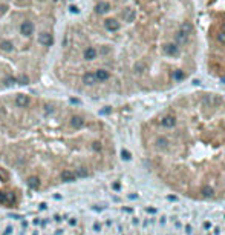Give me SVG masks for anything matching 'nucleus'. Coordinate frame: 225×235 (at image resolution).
Returning a JSON list of instances; mask_svg holds the SVG:
<instances>
[{"label": "nucleus", "instance_id": "obj_1", "mask_svg": "<svg viewBox=\"0 0 225 235\" xmlns=\"http://www.w3.org/2000/svg\"><path fill=\"white\" fill-rule=\"evenodd\" d=\"M121 19H123V22H126V23L135 22V19H136V11H135V9H132V8H126V9H123V12H121Z\"/></svg>", "mask_w": 225, "mask_h": 235}, {"label": "nucleus", "instance_id": "obj_2", "mask_svg": "<svg viewBox=\"0 0 225 235\" xmlns=\"http://www.w3.org/2000/svg\"><path fill=\"white\" fill-rule=\"evenodd\" d=\"M95 75L97 78V83H101V82H106V80H109V77H110V72L107 69H104V68H98L95 72H92Z\"/></svg>", "mask_w": 225, "mask_h": 235}, {"label": "nucleus", "instance_id": "obj_3", "mask_svg": "<svg viewBox=\"0 0 225 235\" xmlns=\"http://www.w3.org/2000/svg\"><path fill=\"white\" fill-rule=\"evenodd\" d=\"M69 123H71V126H72L74 129H81V128H84V125H86V122H84V119H83L81 115H72L71 120H69Z\"/></svg>", "mask_w": 225, "mask_h": 235}, {"label": "nucleus", "instance_id": "obj_4", "mask_svg": "<svg viewBox=\"0 0 225 235\" xmlns=\"http://www.w3.org/2000/svg\"><path fill=\"white\" fill-rule=\"evenodd\" d=\"M161 123H162V126L167 128V129L175 128V125H176V117H175V115H165Z\"/></svg>", "mask_w": 225, "mask_h": 235}, {"label": "nucleus", "instance_id": "obj_5", "mask_svg": "<svg viewBox=\"0 0 225 235\" xmlns=\"http://www.w3.org/2000/svg\"><path fill=\"white\" fill-rule=\"evenodd\" d=\"M61 180L66 181V183H71V181H75L77 180V175H75V172L71 171V169H66V171L61 172Z\"/></svg>", "mask_w": 225, "mask_h": 235}, {"label": "nucleus", "instance_id": "obj_6", "mask_svg": "<svg viewBox=\"0 0 225 235\" xmlns=\"http://www.w3.org/2000/svg\"><path fill=\"white\" fill-rule=\"evenodd\" d=\"M164 52H165L167 56H176L178 52H179V46L176 43H168V45H165Z\"/></svg>", "mask_w": 225, "mask_h": 235}, {"label": "nucleus", "instance_id": "obj_7", "mask_svg": "<svg viewBox=\"0 0 225 235\" xmlns=\"http://www.w3.org/2000/svg\"><path fill=\"white\" fill-rule=\"evenodd\" d=\"M191 31H193V28H191V23H188V22H184V23H181V26H179V32H181V34H184L185 37H190Z\"/></svg>", "mask_w": 225, "mask_h": 235}, {"label": "nucleus", "instance_id": "obj_8", "mask_svg": "<svg viewBox=\"0 0 225 235\" xmlns=\"http://www.w3.org/2000/svg\"><path fill=\"white\" fill-rule=\"evenodd\" d=\"M26 185L31 189H38L40 188V180H38V177H29L28 181H26Z\"/></svg>", "mask_w": 225, "mask_h": 235}, {"label": "nucleus", "instance_id": "obj_9", "mask_svg": "<svg viewBox=\"0 0 225 235\" xmlns=\"http://www.w3.org/2000/svg\"><path fill=\"white\" fill-rule=\"evenodd\" d=\"M187 42H188V37H185L184 34H181V32L178 31V34L175 35V43L179 46V45H185Z\"/></svg>", "mask_w": 225, "mask_h": 235}, {"label": "nucleus", "instance_id": "obj_10", "mask_svg": "<svg viewBox=\"0 0 225 235\" xmlns=\"http://www.w3.org/2000/svg\"><path fill=\"white\" fill-rule=\"evenodd\" d=\"M155 145H156V148H158V149H165V148L168 146V140H167V138H164V137H159V138H156Z\"/></svg>", "mask_w": 225, "mask_h": 235}, {"label": "nucleus", "instance_id": "obj_11", "mask_svg": "<svg viewBox=\"0 0 225 235\" xmlns=\"http://www.w3.org/2000/svg\"><path fill=\"white\" fill-rule=\"evenodd\" d=\"M145 69H147V66H145V63H144V62H138V63H135V66H133L135 74H142Z\"/></svg>", "mask_w": 225, "mask_h": 235}, {"label": "nucleus", "instance_id": "obj_12", "mask_svg": "<svg viewBox=\"0 0 225 235\" xmlns=\"http://www.w3.org/2000/svg\"><path fill=\"white\" fill-rule=\"evenodd\" d=\"M213 194H215V189L211 188V186H204L202 188V195H204V197L211 198V197H213Z\"/></svg>", "mask_w": 225, "mask_h": 235}, {"label": "nucleus", "instance_id": "obj_13", "mask_svg": "<svg viewBox=\"0 0 225 235\" xmlns=\"http://www.w3.org/2000/svg\"><path fill=\"white\" fill-rule=\"evenodd\" d=\"M173 78H175L176 82H181V80H184V78H185V74H184V71H181V69L175 71V74H173Z\"/></svg>", "mask_w": 225, "mask_h": 235}, {"label": "nucleus", "instance_id": "obj_14", "mask_svg": "<svg viewBox=\"0 0 225 235\" xmlns=\"http://www.w3.org/2000/svg\"><path fill=\"white\" fill-rule=\"evenodd\" d=\"M171 223H173V226H175V229H181L182 227V224H181V221L176 218V217H171Z\"/></svg>", "mask_w": 225, "mask_h": 235}, {"label": "nucleus", "instance_id": "obj_15", "mask_svg": "<svg viewBox=\"0 0 225 235\" xmlns=\"http://www.w3.org/2000/svg\"><path fill=\"white\" fill-rule=\"evenodd\" d=\"M121 157H123V160H126V161L132 158V155H130V152H129V151H126V149H123V151H121Z\"/></svg>", "mask_w": 225, "mask_h": 235}, {"label": "nucleus", "instance_id": "obj_16", "mask_svg": "<svg viewBox=\"0 0 225 235\" xmlns=\"http://www.w3.org/2000/svg\"><path fill=\"white\" fill-rule=\"evenodd\" d=\"M92 149H94V151H97V152H100V151L103 149L101 143H100V141H94V143H92Z\"/></svg>", "mask_w": 225, "mask_h": 235}, {"label": "nucleus", "instance_id": "obj_17", "mask_svg": "<svg viewBox=\"0 0 225 235\" xmlns=\"http://www.w3.org/2000/svg\"><path fill=\"white\" fill-rule=\"evenodd\" d=\"M75 175H77V177H86V175H87V171H86L84 167H80V169H78V172H77Z\"/></svg>", "mask_w": 225, "mask_h": 235}, {"label": "nucleus", "instance_id": "obj_18", "mask_svg": "<svg viewBox=\"0 0 225 235\" xmlns=\"http://www.w3.org/2000/svg\"><path fill=\"white\" fill-rule=\"evenodd\" d=\"M216 38H218V42H219V43H225V32H224V31L219 32V34L216 35Z\"/></svg>", "mask_w": 225, "mask_h": 235}, {"label": "nucleus", "instance_id": "obj_19", "mask_svg": "<svg viewBox=\"0 0 225 235\" xmlns=\"http://www.w3.org/2000/svg\"><path fill=\"white\" fill-rule=\"evenodd\" d=\"M6 198H8V203H14V200H16L14 194H11V192H8V194H6Z\"/></svg>", "mask_w": 225, "mask_h": 235}, {"label": "nucleus", "instance_id": "obj_20", "mask_svg": "<svg viewBox=\"0 0 225 235\" xmlns=\"http://www.w3.org/2000/svg\"><path fill=\"white\" fill-rule=\"evenodd\" d=\"M0 203H8V198H6L5 192H0Z\"/></svg>", "mask_w": 225, "mask_h": 235}, {"label": "nucleus", "instance_id": "obj_21", "mask_svg": "<svg viewBox=\"0 0 225 235\" xmlns=\"http://www.w3.org/2000/svg\"><path fill=\"white\" fill-rule=\"evenodd\" d=\"M185 233H187V235H191L193 233V227L190 224H185Z\"/></svg>", "mask_w": 225, "mask_h": 235}, {"label": "nucleus", "instance_id": "obj_22", "mask_svg": "<svg viewBox=\"0 0 225 235\" xmlns=\"http://www.w3.org/2000/svg\"><path fill=\"white\" fill-rule=\"evenodd\" d=\"M94 230L95 232H100L101 230V224L98 223V221H95V223H94Z\"/></svg>", "mask_w": 225, "mask_h": 235}, {"label": "nucleus", "instance_id": "obj_23", "mask_svg": "<svg viewBox=\"0 0 225 235\" xmlns=\"http://www.w3.org/2000/svg\"><path fill=\"white\" fill-rule=\"evenodd\" d=\"M0 177H2L3 180H8V174L5 171H0Z\"/></svg>", "mask_w": 225, "mask_h": 235}, {"label": "nucleus", "instance_id": "obj_24", "mask_svg": "<svg viewBox=\"0 0 225 235\" xmlns=\"http://www.w3.org/2000/svg\"><path fill=\"white\" fill-rule=\"evenodd\" d=\"M145 211H147L149 214H156V209H153V207H147Z\"/></svg>", "mask_w": 225, "mask_h": 235}, {"label": "nucleus", "instance_id": "obj_25", "mask_svg": "<svg viewBox=\"0 0 225 235\" xmlns=\"http://www.w3.org/2000/svg\"><path fill=\"white\" fill-rule=\"evenodd\" d=\"M120 188H121L120 183H113V189H115V191H120Z\"/></svg>", "mask_w": 225, "mask_h": 235}, {"label": "nucleus", "instance_id": "obj_26", "mask_svg": "<svg viewBox=\"0 0 225 235\" xmlns=\"http://www.w3.org/2000/svg\"><path fill=\"white\" fill-rule=\"evenodd\" d=\"M165 218H167V217H161V220H159V224H161V226L165 224Z\"/></svg>", "mask_w": 225, "mask_h": 235}, {"label": "nucleus", "instance_id": "obj_27", "mask_svg": "<svg viewBox=\"0 0 225 235\" xmlns=\"http://www.w3.org/2000/svg\"><path fill=\"white\" fill-rule=\"evenodd\" d=\"M204 227H205V229H210V227H211V223H210V221H205V223H204Z\"/></svg>", "mask_w": 225, "mask_h": 235}, {"label": "nucleus", "instance_id": "obj_28", "mask_svg": "<svg viewBox=\"0 0 225 235\" xmlns=\"http://www.w3.org/2000/svg\"><path fill=\"white\" fill-rule=\"evenodd\" d=\"M219 230H221L219 227H215V229H213V235H219V233H221Z\"/></svg>", "mask_w": 225, "mask_h": 235}, {"label": "nucleus", "instance_id": "obj_29", "mask_svg": "<svg viewBox=\"0 0 225 235\" xmlns=\"http://www.w3.org/2000/svg\"><path fill=\"white\" fill-rule=\"evenodd\" d=\"M129 198H132V200H136V198H138V195H135V194H133V195H129Z\"/></svg>", "mask_w": 225, "mask_h": 235}, {"label": "nucleus", "instance_id": "obj_30", "mask_svg": "<svg viewBox=\"0 0 225 235\" xmlns=\"http://www.w3.org/2000/svg\"><path fill=\"white\" fill-rule=\"evenodd\" d=\"M32 235H37V233H35V232H34V233H32Z\"/></svg>", "mask_w": 225, "mask_h": 235}, {"label": "nucleus", "instance_id": "obj_31", "mask_svg": "<svg viewBox=\"0 0 225 235\" xmlns=\"http://www.w3.org/2000/svg\"><path fill=\"white\" fill-rule=\"evenodd\" d=\"M224 220H225V215H224Z\"/></svg>", "mask_w": 225, "mask_h": 235}]
</instances>
